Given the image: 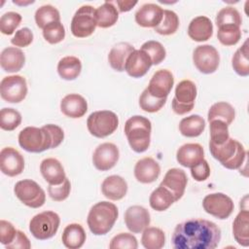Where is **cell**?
I'll return each instance as SVG.
<instances>
[{
  "mask_svg": "<svg viewBox=\"0 0 249 249\" xmlns=\"http://www.w3.org/2000/svg\"><path fill=\"white\" fill-rule=\"evenodd\" d=\"M221 240V230L213 222L190 219L176 226L171 237L174 249H214Z\"/></svg>",
  "mask_w": 249,
  "mask_h": 249,
  "instance_id": "obj_1",
  "label": "cell"
},
{
  "mask_svg": "<svg viewBox=\"0 0 249 249\" xmlns=\"http://www.w3.org/2000/svg\"><path fill=\"white\" fill-rule=\"evenodd\" d=\"M119 216L118 207L109 201H100L94 204L88 215V226L95 235L108 233Z\"/></svg>",
  "mask_w": 249,
  "mask_h": 249,
  "instance_id": "obj_2",
  "label": "cell"
},
{
  "mask_svg": "<svg viewBox=\"0 0 249 249\" xmlns=\"http://www.w3.org/2000/svg\"><path fill=\"white\" fill-rule=\"evenodd\" d=\"M151 131V122L143 116H132L124 124V133L128 144L136 153H143L149 148Z\"/></svg>",
  "mask_w": 249,
  "mask_h": 249,
  "instance_id": "obj_3",
  "label": "cell"
},
{
  "mask_svg": "<svg viewBox=\"0 0 249 249\" xmlns=\"http://www.w3.org/2000/svg\"><path fill=\"white\" fill-rule=\"evenodd\" d=\"M209 150L213 158L228 169H239L246 159L243 145L231 137L221 145L209 143Z\"/></svg>",
  "mask_w": 249,
  "mask_h": 249,
  "instance_id": "obj_4",
  "label": "cell"
},
{
  "mask_svg": "<svg viewBox=\"0 0 249 249\" xmlns=\"http://www.w3.org/2000/svg\"><path fill=\"white\" fill-rule=\"evenodd\" d=\"M19 146L29 153H41L48 149H53V141L49 130L42 127L27 126L18 134Z\"/></svg>",
  "mask_w": 249,
  "mask_h": 249,
  "instance_id": "obj_5",
  "label": "cell"
},
{
  "mask_svg": "<svg viewBox=\"0 0 249 249\" xmlns=\"http://www.w3.org/2000/svg\"><path fill=\"white\" fill-rule=\"evenodd\" d=\"M119 125L118 116L109 110L95 111L87 120V126L91 135L104 138L112 134Z\"/></svg>",
  "mask_w": 249,
  "mask_h": 249,
  "instance_id": "obj_6",
  "label": "cell"
},
{
  "mask_svg": "<svg viewBox=\"0 0 249 249\" xmlns=\"http://www.w3.org/2000/svg\"><path fill=\"white\" fill-rule=\"evenodd\" d=\"M60 224V218L53 211H44L35 215L29 223V231L31 234L39 239L46 240L53 237Z\"/></svg>",
  "mask_w": 249,
  "mask_h": 249,
  "instance_id": "obj_7",
  "label": "cell"
},
{
  "mask_svg": "<svg viewBox=\"0 0 249 249\" xmlns=\"http://www.w3.org/2000/svg\"><path fill=\"white\" fill-rule=\"evenodd\" d=\"M97 26L95 9L90 5L80 7L71 20V32L77 38L90 36Z\"/></svg>",
  "mask_w": 249,
  "mask_h": 249,
  "instance_id": "obj_8",
  "label": "cell"
},
{
  "mask_svg": "<svg viewBox=\"0 0 249 249\" xmlns=\"http://www.w3.org/2000/svg\"><path fill=\"white\" fill-rule=\"evenodd\" d=\"M14 193L24 205L31 208H39L46 201L45 191L31 179H23L17 182Z\"/></svg>",
  "mask_w": 249,
  "mask_h": 249,
  "instance_id": "obj_9",
  "label": "cell"
},
{
  "mask_svg": "<svg viewBox=\"0 0 249 249\" xmlns=\"http://www.w3.org/2000/svg\"><path fill=\"white\" fill-rule=\"evenodd\" d=\"M196 97V87L190 80H183L176 86L171 106L177 115H184L193 110Z\"/></svg>",
  "mask_w": 249,
  "mask_h": 249,
  "instance_id": "obj_10",
  "label": "cell"
},
{
  "mask_svg": "<svg viewBox=\"0 0 249 249\" xmlns=\"http://www.w3.org/2000/svg\"><path fill=\"white\" fill-rule=\"evenodd\" d=\"M27 94V84L24 77L12 75L4 77L0 83V95L9 103L21 102Z\"/></svg>",
  "mask_w": 249,
  "mask_h": 249,
  "instance_id": "obj_11",
  "label": "cell"
},
{
  "mask_svg": "<svg viewBox=\"0 0 249 249\" xmlns=\"http://www.w3.org/2000/svg\"><path fill=\"white\" fill-rule=\"evenodd\" d=\"M202 207L206 213L220 220H224L231 216L234 204L229 196L223 193H213L203 198Z\"/></svg>",
  "mask_w": 249,
  "mask_h": 249,
  "instance_id": "obj_12",
  "label": "cell"
},
{
  "mask_svg": "<svg viewBox=\"0 0 249 249\" xmlns=\"http://www.w3.org/2000/svg\"><path fill=\"white\" fill-rule=\"evenodd\" d=\"M193 61L196 69L203 74L214 73L219 66L220 55L211 45L197 46L193 53Z\"/></svg>",
  "mask_w": 249,
  "mask_h": 249,
  "instance_id": "obj_13",
  "label": "cell"
},
{
  "mask_svg": "<svg viewBox=\"0 0 249 249\" xmlns=\"http://www.w3.org/2000/svg\"><path fill=\"white\" fill-rule=\"evenodd\" d=\"M119 156L118 147L114 143L105 142L95 148L92 155V163L97 170L107 171L116 165Z\"/></svg>",
  "mask_w": 249,
  "mask_h": 249,
  "instance_id": "obj_14",
  "label": "cell"
},
{
  "mask_svg": "<svg viewBox=\"0 0 249 249\" xmlns=\"http://www.w3.org/2000/svg\"><path fill=\"white\" fill-rule=\"evenodd\" d=\"M0 168L5 175L15 177L23 171L24 159L15 148H3L0 152Z\"/></svg>",
  "mask_w": 249,
  "mask_h": 249,
  "instance_id": "obj_15",
  "label": "cell"
},
{
  "mask_svg": "<svg viewBox=\"0 0 249 249\" xmlns=\"http://www.w3.org/2000/svg\"><path fill=\"white\" fill-rule=\"evenodd\" d=\"M174 84L172 73L167 69H160L152 76L148 87V91L158 98H167Z\"/></svg>",
  "mask_w": 249,
  "mask_h": 249,
  "instance_id": "obj_16",
  "label": "cell"
},
{
  "mask_svg": "<svg viewBox=\"0 0 249 249\" xmlns=\"http://www.w3.org/2000/svg\"><path fill=\"white\" fill-rule=\"evenodd\" d=\"M149 211L140 205L129 206L124 212V223L132 233L142 232L150 225Z\"/></svg>",
  "mask_w": 249,
  "mask_h": 249,
  "instance_id": "obj_17",
  "label": "cell"
},
{
  "mask_svg": "<svg viewBox=\"0 0 249 249\" xmlns=\"http://www.w3.org/2000/svg\"><path fill=\"white\" fill-rule=\"evenodd\" d=\"M188 177L184 170L180 168H170L165 173L160 186L167 189L174 196L175 201L179 200L187 187Z\"/></svg>",
  "mask_w": 249,
  "mask_h": 249,
  "instance_id": "obj_18",
  "label": "cell"
},
{
  "mask_svg": "<svg viewBox=\"0 0 249 249\" xmlns=\"http://www.w3.org/2000/svg\"><path fill=\"white\" fill-rule=\"evenodd\" d=\"M152 65L150 56L144 51L134 50L126 60L124 71L132 78H141L149 71Z\"/></svg>",
  "mask_w": 249,
  "mask_h": 249,
  "instance_id": "obj_19",
  "label": "cell"
},
{
  "mask_svg": "<svg viewBox=\"0 0 249 249\" xmlns=\"http://www.w3.org/2000/svg\"><path fill=\"white\" fill-rule=\"evenodd\" d=\"M160 174V166L153 158L146 157L139 160L134 166V176L136 180L143 184L155 182Z\"/></svg>",
  "mask_w": 249,
  "mask_h": 249,
  "instance_id": "obj_20",
  "label": "cell"
},
{
  "mask_svg": "<svg viewBox=\"0 0 249 249\" xmlns=\"http://www.w3.org/2000/svg\"><path fill=\"white\" fill-rule=\"evenodd\" d=\"M163 10L157 4L142 5L135 13V21L142 27H156L161 21Z\"/></svg>",
  "mask_w": 249,
  "mask_h": 249,
  "instance_id": "obj_21",
  "label": "cell"
},
{
  "mask_svg": "<svg viewBox=\"0 0 249 249\" xmlns=\"http://www.w3.org/2000/svg\"><path fill=\"white\" fill-rule=\"evenodd\" d=\"M204 159V151L198 143H187L182 145L176 153V160L184 167H193Z\"/></svg>",
  "mask_w": 249,
  "mask_h": 249,
  "instance_id": "obj_22",
  "label": "cell"
},
{
  "mask_svg": "<svg viewBox=\"0 0 249 249\" xmlns=\"http://www.w3.org/2000/svg\"><path fill=\"white\" fill-rule=\"evenodd\" d=\"M60 110L66 117L78 119L87 113L88 103L82 95L78 93H70L61 99Z\"/></svg>",
  "mask_w": 249,
  "mask_h": 249,
  "instance_id": "obj_23",
  "label": "cell"
},
{
  "mask_svg": "<svg viewBox=\"0 0 249 249\" xmlns=\"http://www.w3.org/2000/svg\"><path fill=\"white\" fill-rule=\"evenodd\" d=\"M40 171L43 178L49 183V185H58L66 178L62 164L54 158L43 160L40 164Z\"/></svg>",
  "mask_w": 249,
  "mask_h": 249,
  "instance_id": "obj_24",
  "label": "cell"
},
{
  "mask_svg": "<svg viewBox=\"0 0 249 249\" xmlns=\"http://www.w3.org/2000/svg\"><path fill=\"white\" fill-rule=\"evenodd\" d=\"M101 191L108 199L120 200L124 197L127 193V183L119 175H111L103 180Z\"/></svg>",
  "mask_w": 249,
  "mask_h": 249,
  "instance_id": "obj_25",
  "label": "cell"
},
{
  "mask_svg": "<svg viewBox=\"0 0 249 249\" xmlns=\"http://www.w3.org/2000/svg\"><path fill=\"white\" fill-rule=\"evenodd\" d=\"M189 37L196 42L207 41L213 35V24L205 16H198L193 18L188 27Z\"/></svg>",
  "mask_w": 249,
  "mask_h": 249,
  "instance_id": "obj_26",
  "label": "cell"
},
{
  "mask_svg": "<svg viewBox=\"0 0 249 249\" xmlns=\"http://www.w3.org/2000/svg\"><path fill=\"white\" fill-rule=\"evenodd\" d=\"M25 62L23 52L16 47H8L4 49L0 54V65L2 69L9 73L19 71Z\"/></svg>",
  "mask_w": 249,
  "mask_h": 249,
  "instance_id": "obj_27",
  "label": "cell"
},
{
  "mask_svg": "<svg viewBox=\"0 0 249 249\" xmlns=\"http://www.w3.org/2000/svg\"><path fill=\"white\" fill-rule=\"evenodd\" d=\"M134 50V47L126 42H120L116 44L108 54L110 66L118 72L124 71L126 60Z\"/></svg>",
  "mask_w": 249,
  "mask_h": 249,
  "instance_id": "obj_28",
  "label": "cell"
},
{
  "mask_svg": "<svg viewBox=\"0 0 249 249\" xmlns=\"http://www.w3.org/2000/svg\"><path fill=\"white\" fill-rule=\"evenodd\" d=\"M86 238L87 235L84 228L77 223L66 226L61 236L63 245L69 249L81 248L84 245Z\"/></svg>",
  "mask_w": 249,
  "mask_h": 249,
  "instance_id": "obj_29",
  "label": "cell"
},
{
  "mask_svg": "<svg viewBox=\"0 0 249 249\" xmlns=\"http://www.w3.org/2000/svg\"><path fill=\"white\" fill-rule=\"evenodd\" d=\"M232 233L235 241L244 247L249 245V212L242 209L232 223Z\"/></svg>",
  "mask_w": 249,
  "mask_h": 249,
  "instance_id": "obj_30",
  "label": "cell"
},
{
  "mask_svg": "<svg viewBox=\"0 0 249 249\" xmlns=\"http://www.w3.org/2000/svg\"><path fill=\"white\" fill-rule=\"evenodd\" d=\"M82 71L81 60L72 55L62 57L57 64V72L60 78L67 81H72L78 78Z\"/></svg>",
  "mask_w": 249,
  "mask_h": 249,
  "instance_id": "obj_31",
  "label": "cell"
},
{
  "mask_svg": "<svg viewBox=\"0 0 249 249\" xmlns=\"http://www.w3.org/2000/svg\"><path fill=\"white\" fill-rule=\"evenodd\" d=\"M95 14L97 26L101 28L113 26L119 18V12L115 6V3L112 1L104 2L100 7L95 9Z\"/></svg>",
  "mask_w": 249,
  "mask_h": 249,
  "instance_id": "obj_32",
  "label": "cell"
},
{
  "mask_svg": "<svg viewBox=\"0 0 249 249\" xmlns=\"http://www.w3.org/2000/svg\"><path fill=\"white\" fill-rule=\"evenodd\" d=\"M205 128V121L199 115H191L181 120L179 130L186 137L199 136Z\"/></svg>",
  "mask_w": 249,
  "mask_h": 249,
  "instance_id": "obj_33",
  "label": "cell"
},
{
  "mask_svg": "<svg viewBox=\"0 0 249 249\" xmlns=\"http://www.w3.org/2000/svg\"><path fill=\"white\" fill-rule=\"evenodd\" d=\"M235 117V111L233 107L225 101H219L214 103L208 110L207 119L208 122L213 120H220L225 122L228 125L232 123Z\"/></svg>",
  "mask_w": 249,
  "mask_h": 249,
  "instance_id": "obj_34",
  "label": "cell"
},
{
  "mask_svg": "<svg viewBox=\"0 0 249 249\" xmlns=\"http://www.w3.org/2000/svg\"><path fill=\"white\" fill-rule=\"evenodd\" d=\"M175 202L172 194L165 188L159 186L152 192L149 197L150 206L156 211H164Z\"/></svg>",
  "mask_w": 249,
  "mask_h": 249,
  "instance_id": "obj_35",
  "label": "cell"
},
{
  "mask_svg": "<svg viewBox=\"0 0 249 249\" xmlns=\"http://www.w3.org/2000/svg\"><path fill=\"white\" fill-rule=\"evenodd\" d=\"M141 243L146 249H160L164 246V232L156 227H148L143 231Z\"/></svg>",
  "mask_w": 249,
  "mask_h": 249,
  "instance_id": "obj_36",
  "label": "cell"
},
{
  "mask_svg": "<svg viewBox=\"0 0 249 249\" xmlns=\"http://www.w3.org/2000/svg\"><path fill=\"white\" fill-rule=\"evenodd\" d=\"M249 49H248V39L245 40L243 45L236 50L234 53L231 65L236 74L242 77H246L249 75Z\"/></svg>",
  "mask_w": 249,
  "mask_h": 249,
  "instance_id": "obj_37",
  "label": "cell"
},
{
  "mask_svg": "<svg viewBox=\"0 0 249 249\" xmlns=\"http://www.w3.org/2000/svg\"><path fill=\"white\" fill-rule=\"evenodd\" d=\"M60 21V15L56 8L52 5H43L35 12V22L37 26L44 29L48 24Z\"/></svg>",
  "mask_w": 249,
  "mask_h": 249,
  "instance_id": "obj_38",
  "label": "cell"
},
{
  "mask_svg": "<svg viewBox=\"0 0 249 249\" xmlns=\"http://www.w3.org/2000/svg\"><path fill=\"white\" fill-rule=\"evenodd\" d=\"M179 27V18L176 13L171 10H163L161 21L154 30L160 35L174 34Z\"/></svg>",
  "mask_w": 249,
  "mask_h": 249,
  "instance_id": "obj_39",
  "label": "cell"
},
{
  "mask_svg": "<svg viewBox=\"0 0 249 249\" xmlns=\"http://www.w3.org/2000/svg\"><path fill=\"white\" fill-rule=\"evenodd\" d=\"M217 38L224 46H233L238 43L241 38L240 26L234 24H227L218 27Z\"/></svg>",
  "mask_w": 249,
  "mask_h": 249,
  "instance_id": "obj_40",
  "label": "cell"
},
{
  "mask_svg": "<svg viewBox=\"0 0 249 249\" xmlns=\"http://www.w3.org/2000/svg\"><path fill=\"white\" fill-rule=\"evenodd\" d=\"M210 127V142L214 145H221L229 138V125L220 120H213L209 122Z\"/></svg>",
  "mask_w": 249,
  "mask_h": 249,
  "instance_id": "obj_41",
  "label": "cell"
},
{
  "mask_svg": "<svg viewBox=\"0 0 249 249\" xmlns=\"http://www.w3.org/2000/svg\"><path fill=\"white\" fill-rule=\"evenodd\" d=\"M21 123V115L14 108H3L0 111V127L7 131L16 129Z\"/></svg>",
  "mask_w": 249,
  "mask_h": 249,
  "instance_id": "obj_42",
  "label": "cell"
},
{
  "mask_svg": "<svg viewBox=\"0 0 249 249\" xmlns=\"http://www.w3.org/2000/svg\"><path fill=\"white\" fill-rule=\"evenodd\" d=\"M242 18L239 12L233 7H225L221 9L216 16V24L218 27L227 24H234L240 26Z\"/></svg>",
  "mask_w": 249,
  "mask_h": 249,
  "instance_id": "obj_43",
  "label": "cell"
},
{
  "mask_svg": "<svg viewBox=\"0 0 249 249\" xmlns=\"http://www.w3.org/2000/svg\"><path fill=\"white\" fill-rule=\"evenodd\" d=\"M166 102V98H158L152 95L147 89L143 90L139 97L140 108L148 113H155L160 110Z\"/></svg>",
  "mask_w": 249,
  "mask_h": 249,
  "instance_id": "obj_44",
  "label": "cell"
},
{
  "mask_svg": "<svg viewBox=\"0 0 249 249\" xmlns=\"http://www.w3.org/2000/svg\"><path fill=\"white\" fill-rule=\"evenodd\" d=\"M140 50L144 51L150 56L152 63L155 65H158L161 61H163V59L165 58V55H166V52H165V49L162 46V44L158 41H154V40L145 42L141 46Z\"/></svg>",
  "mask_w": 249,
  "mask_h": 249,
  "instance_id": "obj_45",
  "label": "cell"
},
{
  "mask_svg": "<svg viewBox=\"0 0 249 249\" xmlns=\"http://www.w3.org/2000/svg\"><path fill=\"white\" fill-rule=\"evenodd\" d=\"M43 36L50 44H57L65 37L64 26L60 21L52 22L43 29Z\"/></svg>",
  "mask_w": 249,
  "mask_h": 249,
  "instance_id": "obj_46",
  "label": "cell"
},
{
  "mask_svg": "<svg viewBox=\"0 0 249 249\" xmlns=\"http://www.w3.org/2000/svg\"><path fill=\"white\" fill-rule=\"evenodd\" d=\"M21 21V16L16 12H7L0 18V31L5 35H11Z\"/></svg>",
  "mask_w": 249,
  "mask_h": 249,
  "instance_id": "obj_47",
  "label": "cell"
},
{
  "mask_svg": "<svg viewBox=\"0 0 249 249\" xmlns=\"http://www.w3.org/2000/svg\"><path fill=\"white\" fill-rule=\"evenodd\" d=\"M138 247L137 239L134 235L128 232H121L115 235L109 244L110 249H119V248H128L136 249Z\"/></svg>",
  "mask_w": 249,
  "mask_h": 249,
  "instance_id": "obj_48",
  "label": "cell"
},
{
  "mask_svg": "<svg viewBox=\"0 0 249 249\" xmlns=\"http://www.w3.org/2000/svg\"><path fill=\"white\" fill-rule=\"evenodd\" d=\"M71 191V184L69 179L66 177L64 181L58 185H49L48 193L51 198L54 201L65 200Z\"/></svg>",
  "mask_w": 249,
  "mask_h": 249,
  "instance_id": "obj_49",
  "label": "cell"
},
{
  "mask_svg": "<svg viewBox=\"0 0 249 249\" xmlns=\"http://www.w3.org/2000/svg\"><path fill=\"white\" fill-rule=\"evenodd\" d=\"M33 41V33L32 31L27 28V27H23L18 29L15 36L11 39V43L16 46V47H19V48H24L29 46Z\"/></svg>",
  "mask_w": 249,
  "mask_h": 249,
  "instance_id": "obj_50",
  "label": "cell"
},
{
  "mask_svg": "<svg viewBox=\"0 0 249 249\" xmlns=\"http://www.w3.org/2000/svg\"><path fill=\"white\" fill-rule=\"evenodd\" d=\"M17 233V230L13 226L12 223L6 221V220H1L0 221V240L3 245H8L10 244Z\"/></svg>",
  "mask_w": 249,
  "mask_h": 249,
  "instance_id": "obj_51",
  "label": "cell"
},
{
  "mask_svg": "<svg viewBox=\"0 0 249 249\" xmlns=\"http://www.w3.org/2000/svg\"><path fill=\"white\" fill-rule=\"evenodd\" d=\"M191 174L193 178L197 182L205 181L210 175V166L204 159L197 164L191 167Z\"/></svg>",
  "mask_w": 249,
  "mask_h": 249,
  "instance_id": "obj_52",
  "label": "cell"
},
{
  "mask_svg": "<svg viewBox=\"0 0 249 249\" xmlns=\"http://www.w3.org/2000/svg\"><path fill=\"white\" fill-rule=\"evenodd\" d=\"M6 247L9 249H29L31 247V244L24 232H22L21 231H17L14 240L10 244L6 245Z\"/></svg>",
  "mask_w": 249,
  "mask_h": 249,
  "instance_id": "obj_53",
  "label": "cell"
},
{
  "mask_svg": "<svg viewBox=\"0 0 249 249\" xmlns=\"http://www.w3.org/2000/svg\"><path fill=\"white\" fill-rule=\"evenodd\" d=\"M114 3L118 6V9H119L120 12L124 13V12L130 11L137 4V1H120V0H117Z\"/></svg>",
  "mask_w": 249,
  "mask_h": 249,
  "instance_id": "obj_54",
  "label": "cell"
},
{
  "mask_svg": "<svg viewBox=\"0 0 249 249\" xmlns=\"http://www.w3.org/2000/svg\"><path fill=\"white\" fill-rule=\"evenodd\" d=\"M13 3L14 4H17V5H20V6H25V5H28V4H32V3H34V1H28V2H20V1H13Z\"/></svg>",
  "mask_w": 249,
  "mask_h": 249,
  "instance_id": "obj_55",
  "label": "cell"
}]
</instances>
